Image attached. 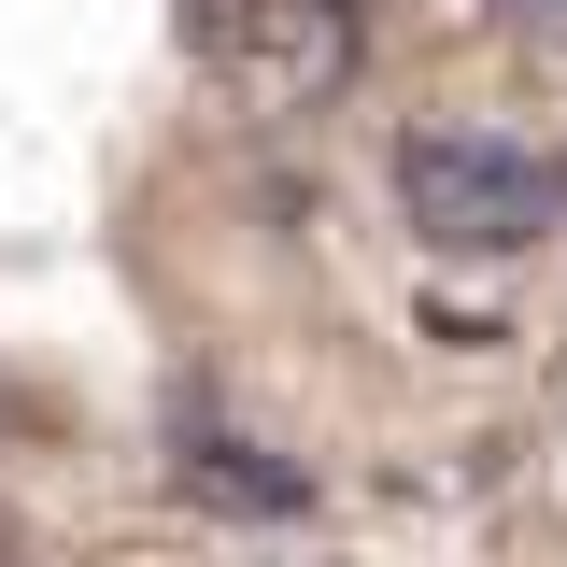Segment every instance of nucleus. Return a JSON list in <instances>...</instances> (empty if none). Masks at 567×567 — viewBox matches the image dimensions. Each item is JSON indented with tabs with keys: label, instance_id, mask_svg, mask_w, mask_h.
Wrapping results in <instances>:
<instances>
[{
	"label": "nucleus",
	"instance_id": "7ed1b4c3",
	"mask_svg": "<svg viewBox=\"0 0 567 567\" xmlns=\"http://www.w3.org/2000/svg\"><path fill=\"white\" fill-rule=\"evenodd\" d=\"M425 341H454V354H483V341H511L496 312H468V298H425Z\"/></svg>",
	"mask_w": 567,
	"mask_h": 567
},
{
	"label": "nucleus",
	"instance_id": "f03ea898",
	"mask_svg": "<svg viewBox=\"0 0 567 567\" xmlns=\"http://www.w3.org/2000/svg\"><path fill=\"white\" fill-rule=\"evenodd\" d=\"M171 483L199 511H227V525H298L312 511V468L241 440V425H213V383H171Z\"/></svg>",
	"mask_w": 567,
	"mask_h": 567
},
{
	"label": "nucleus",
	"instance_id": "f257e3e1",
	"mask_svg": "<svg viewBox=\"0 0 567 567\" xmlns=\"http://www.w3.org/2000/svg\"><path fill=\"white\" fill-rule=\"evenodd\" d=\"M398 213L425 256H539L567 241V156L496 114H425L398 128Z\"/></svg>",
	"mask_w": 567,
	"mask_h": 567
},
{
	"label": "nucleus",
	"instance_id": "20e7f679",
	"mask_svg": "<svg viewBox=\"0 0 567 567\" xmlns=\"http://www.w3.org/2000/svg\"><path fill=\"white\" fill-rule=\"evenodd\" d=\"M496 29H567V0H483Z\"/></svg>",
	"mask_w": 567,
	"mask_h": 567
}]
</instances>
